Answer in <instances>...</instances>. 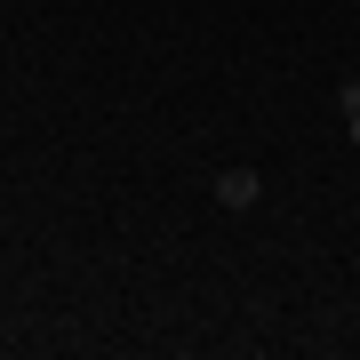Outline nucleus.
Segmentation results:
<instances>
[{
    "mask_svg": "<svg viewBox=\"0 0 360 360\" xmlns=\"http://www.w3.org/2000/svg\"><path fill=\"white\" fill-rule=\"evenodd\" d=\"M257 200H264L257 168H217V208H257Z\"/></svg>",
    "mask_w": 360,
    "mask_h": 360,
    "instance_id": "1",
    "label": "nucleus"
},
{
    "mask_svg": "<svg viewBox=\"0 0 360 360\" xmlns=\"http://www.w3.org/2000/svg\"><path fill=\"white\" fill-rule=\"evenodd\" d=\"M336 104H345V129H352V144H360V80H345V96H336Z\"/></svg>",
    "mask_w": 360,
    "mask_h": 360,
    "instance_id": "2",
    "label": "nucleus"
}]
</instances>
